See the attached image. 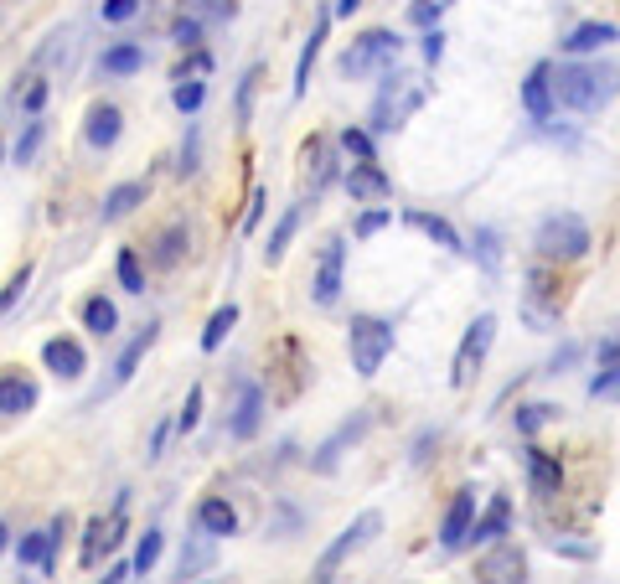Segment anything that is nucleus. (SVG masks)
<instances>
[{
    "label": "nucleus",
    "instance_id": "nucleus-1",
    "mask_svg": "<svg viewBox=\"0 0 620 584\" xmlns=\"http://www.w3.org/2000/svg\"><path fill=\"white\" fill-rule=\"evenodd\" d=\"M620 94V68L615 63H564L553 68V104L574 114H600Z\"/></svg>",
    "mask_w": 620,
    "mask_h": 584
},
{
    "label": "nucleus",
    "instance_id": "nucleus-2",
    "mask_svg": "<svg viewBox=\"0 0 620 584\" xmlns=\"http://www.w3.org/2000/svg\"><path fill=\"white\" fill-rule=\"evenodd\" d=\"M424 99H429V88H424L414 73L388 68L378 99H372V130H383V135H388V130H403V125H409V114H414Z\"/></svg>",
    "mask_w": 620,
    "mask_h": 584
},
{
    "label": "nucleus",
    "instance_id": "nucleus-3",
    "mask_svg": "<svg viewBox=\"0 0 620 584\" xmlns=\"http://www.w3.org/2000/svg\"><path fill=\"white\" fill-rule=\"evenodd\" d=\"M347 352H352V367L362 378H378L383 357L393 352V326L378 321V316H352L347 326Z\"/></svg>",
    "mask_w": 620,
    "mask_h": 584
},
{
    "label": "nucleus",
    "instance_id": "nucleus-4",
    "mask_svg": "<svg viewBox=\"0 0 620 584\" xmlns=\"http://www.w3.org/2000/svg\"><path fill=\"white\" fill-rule=\"evenodd\" d=\"M533 249L543 259H584L589 254V228H584V218H574V212H553V218L538 223Z\"/></svg>",
    "mask_w": 620,
    "mask_h": 584
},
{
    "label": "nucleus",
    "instance_id": "nucleus-5",
    "mask_svg": "<svg viewBox=\"0 0 620 584\" xmlns=\"http://www.w3.org/2000/svg\"><path fill=\"white\" fill-rule=\"evenodd\" d=\"M398 52H403V42L393 32H362L347 47V57H341V73L347 78H372L383 68H398Z\"/></svg>",
    "mask_w": 620,
    "mask_h": 584
},
{
    "label": "nucleus",
    "instance_id": "nucleus-6",
    "mask_svg": "<svg viewBox=\"0 0 620 584\" xmlns=\"http://www.w3.org/2000/svg\"><path fill=\"white\" fill-rule=\"evenodd\" d=\"M124 528H130V517H124V497H119L109 517H93V522H88L78 564H83V569H99V559H104V553H114V548L124 543Z\"/></svg>",
    "mask_w": 620,
    "mask_h": 584
},
{
    "label": "nucleus",
    "instance_id": "nucleus-7",
    "mask_svg": "<svg viewBox=\"0 0 620 584\" xmlns=\"http://www.w3.org/2000/svg\"><path fill=\"white\" fill-rule=\"evenodd\" d=\"M378 533H383V512H362V517L352 522V528H347V533H341V538H336V543H331V548L321 553V564H316V579H331V574H336L341 564H347V559H352V553H357V548H362L367 538H378Z\"/></svg>",
    "mask_w": 620,
    "mask_h": 584
},
{
    "label": "nucleus",
    "instance_id": "nucleus-8",
    "mask_svg": "<svg viewBox=\"0 0 620 584\" xmlns=\"http://www.w3.org/2000/svg\"><path fill=\"white\" fill-rule=\"evenodd\" d=\"M491 336H496V316H476V326L465 331V342H460V352H455V367H450V383H455V388H471L476 367H481L486 352H491Z\"/></svg>",
    "mask_w": 620,
    "mask_h": 584
},
{
    "label": "nucleus",
    "instance_id": "nucleus-9",
    "mask_svg": "<svg viewBox=\"0 0 620 584\" xmlns=\"http://www.w3.org/2000/svg\"><path fill=\"white\" fill-rule=\"evenodd\" d=\"M341 264H347V243L331 238L321 249V269H316V285H310V295H316V305H336L341 295Z\"/></svg>",
    "mask_w": 620,
    "mask_h": 584
},
{
    "label": "nucleus",
    "instance_id": "nucleus-10",
    "mask_svg": "<svg viewBox=\"0 0 620 584\" xmlns=\"http://www.w3.org/2000/svg\"><path fill=\"white\" fill-rule=\"evenodd\" d=\"M42 362L57 378H83L88 373V357H83V347L73 342V336H52V342L42 347Z\"/></svg>",
    "mask_w": 620,
    "mask_h": 584
},
{
    "label": "nucleus",
    "instance_id": "nucleus-11",
    "mask_svg": "<svg viewBox=\"0 0 620 584\" xmlns=\"http://www.w3.org/2000/svg\"><path fill=\"white\" fill-rule=\"evenodd\" d=\"M471 522H476V491H455V502L440 522V543L445 548H460L465 538H471Z\"/></svg>",
    "mask_w": 620,
    "mask_h": 584
},
{
    "label": "nucleus",
    "instance_id": "nucleus-12",
    "mask_svg": "<svg viewBox=\"0 0 620 584\" xmlns=\"http://www.w3.org/2000/svg\"><path fill=\"white\" fill-rule=\"evenodd\" d=\"M367 429H372V414L362 409L357 419H347V424H341V429H336V435H331V440H326V445L316 450V471H336V460H341V450H347V445H357V440L367 435Z\"/></svg>",
    "mask_w": 620,
    "mask_h": 584
},
{
    "label": "nucleus",
    "instance_id": "nucleus-13",
    "mask_svg": "<svg viewBox=\"0 0 620 584\" xmlns=\"http://www.w3.org/2000/svg\"><path fill=\"white\" fill-rule=\"evenodd\" d=\"M527 574V559L517 543H496L486 559H476V579H522Z\"/></svg>",
    "mask_w": 620,
    "mask_h": 584
},
{
    "label": "nucleus",
    "instance_id": "nucleus-14",
    "mask_svg": "<svg viewBox=\"0 0 620 584\" xmlns=\"http://www.w3.org/2000/svg\"><path fill=\"white\" fill-rule=\"evenodd\" d=\"M326 32H331V11H321V16H316V26H310V37H305V47H300L295 83H290V94H295V99H305V88H310V68H316V57H321V42H326Z\"/></svg>",
    "mask_w": 620,
    "mask_h": 584
},
{
    "label": "nucleus",
    "instance_id": "nucleus-15",
    "mask_svg": "<svg viewBox=\"0 0 620 584\" xmlns=\"http://www.w3.org/2000/svg\"><path fill=\"white\" fill-rule=\"evenodd\" d=\"M347 192H352L357 202H383V197L393 192V181L383 176L378 161H357V166L347 171Z\"/></svg>",
    "mask_w": 620,
    "mask_h": 584
},
{
    "label": "nucleus",
    "instance_id": "nucleus-16",
    "mask_svg": "<svg viewBox=\"0 0 620 584\" xmlns=\"http://www.w3.org/2000/svg\"><path fill=\"white\" fill-rule=\"evenodd\" d=\"M610 42H620V26H610V21H584V26H574V32L558 42V47L574 52V57H584V52H600V47H610Z\"/></svg>",
    "mask_w": 620,
    "mask_h": 584
},
{
    "label": "nucleus",
    "instance_id": "nucleus-17",
    "mask_svg": "<svg viewBox=\"0 0 620 584\" xmlns=\"http://www.w3.org/2000/svg\"><path fill=\"white\" fill-rule=\"evenodd\" d=\"M119 125H124V114H119L114 104H93V109H88V125H83V140H88L93 150H109V145L119 140Z\"/></svg>",
    "mask_w": 620,
    "mask_h": 584
},
{
    "label": "nucleus",
    "instance_id": "nucleus-18",
    "mask_svg": "<svg viewBox=\"0 0 620 584\" xmlns=\"http://www.w3.org/2000/svg\"><path fill=\"white\" fill-rule=\"evenodd\" d=\"M620 393V336L600 342V373L589 378V398H615Z\"/></svg>",
    "mask_w": 620,
    "mask_h": 584
},
{
    "label": "nucleus",
    "instance_id": "nucleus-19",
    "mask_svg": "<svg viewBox=\"0 0 620 584\" xmlns=\"http://www.w3.org/2000/svg\"><path fill=\"white\" fill-rule=\"evenodd\" d=\"M31 409H37V383L21 378V373L0 378V414L16 419V414H31Z\"/></svg>",
    "mask_w": 620,
    "mask_h": 584
},
{
    "label": "nucleus",
    "instance_id": "nucleus-20",
    "mask_svg": "<svg viewBox=\"0 0 620 584\" xmlns=\"http://www.w3.org/2000/svg\"><path fill=\"white\" fill-rule=\"evenodd\" d=\"M522 104H527V114H533V119H548V114H553V68H548V63H538L533 73H527Z\"/></svg>",
    "mask_w": 620,
    "mask_h": 584
},
{
    "label": "nucleus",
    "instance_id": "nucleus-21",
    "mask_svg": "<svg viewBox=\"0 0 620 584\" xmlns=\"http://www.w3.org/2000/svg\"><path fill=\"white\" fill-rule=\"evenodd\" d=\"M259 419H264V388H254V383H248L243 393H238V409H233V435L238 440H254L259 435Z\"/></svg>",
    "mask_w": 620,
    "mask_h": 584
},
{
    "label": "nucleus",
    "instance_id": "nucleus-22",
    "mask_svg": "<svg viewBox=\"0 0 620 584\" xmlns=\"http://www.w3.org/2000/svg\"><path fill=\"white\" fill-rule=\"evenodd\" d=\"M186 249H192V233H186V223H171L161 238L150 243V264H155V269H176Z\"/></svg>",
    "mask_w": 620,
    "mask_h": 584
},
{
    "label": "nucleus",
    "instance_id": "nucleus-23",
    "mask_svg": "<svg viewBox=\"0 0 620 584\" xmlns=\"http://www.w3.org/2000/svg\"><path fill=\"white\" fill-rule=\"evenodd\" d=\"M197 528H202L207 538H233V533H238V512H233L223 497H207V502L197 507Z\"/></svg>",
    "mask_w": 620,
    "mask_h": 584
},
{
    "label": "nucleus",
    "instance_id": "nucleus-24",
    "mask_svg": "<svg viewBox=\"0 0 620 584\" xmlns=\"http://www.w3.org/2000/svg\"><path fill=\"white\" fill-rule=\"evenodd\" d=\"M507 522H512V502H507V497H491L486 517L471 522V538H465V543H496V538L507 533Z\"/></svg>",
    "mask_w": 620,
    "mask_h": 584
},
{
    "label": "nucleus",
    "instance_id": "nucleus-25",
    "mask_svg": "<svg viewBox=\"0 0 620 584\" xmlns=\"http://www.w3.org/2000/svg\"><path fill=\"white\" fill-rule=\"evenodd\" d=\"M527 481H533L538 497H558V481H564V471H558V460H553V455L527 450Z\"/></svg>",
    "mask_w": 620,
    "mask_h": 584
},
{
    "label": "nucleus",
    "instance_id": "nucleus-26",
    "mask_svg": "<svg viewBox=\"0 0 620 584\" xmlns=\"http://www.w3.org/2000/svg\"><path fill=\"white\" fill-rule=\"evenodd\" d=\"M145 197H150V187H145V181H124V187H114V192L104 197V223L130 218V212H135Z\"/></svg>",
    "mask_w": 620,
    "mask_h": 584
},
{
    "label": "nucleus",
    "instance_id": "nucleus-27",
    "mask_svg": "<svg viewBox=\"0 0 620 584\" xmlns=\"http://www.w3.org/2000/svg\"><path fill=\"white\" fill-rule=\"evenodd\" d=\"M300 161H305V187L321 192L326 181H331V171H336V166H331V145H326V140H310V145L300 150Z\"/></svg>",
    "mask_w": 620,
    "mask_h": 584
},
{
    "label": "nucleus",
    "instance_id": "nucleus-28",
    "mask_svg": "<svg viewBox=\"0 0 620 584\" xmlns=\"http://www.w3.org/2000/svg\"><path fill=\"white\" fill-rule=\"evenodd\" d=\"M155 331H161V326H145V331L135 336V342H130V347H124V352H119V362H114V383H109V388H124V383H130V378H135V367H140V357L150 352V342H155Z\"/></svg>",
    "mask_w": 620,
    "mask_h": 584
},
{
    "label": "nucleus",
    "instance_id": "nucleus-29",
    "mask_svg": "<svg viewBox=\"0 0 620 584\" xmlns=\"http://www.w3.org/2000/svg\"><path fill=\"white\" fill-rule=\"evenodd\" d=\"M409 223L419 228V233H429L440 249H450V254H465V243H460V233L445 223V218H434V212H409Z\"/></svg>",
    "mask_w": 620,
    "mask_h": 584
},
{
    "label": "nucleus",
    "instance_id": "nucleus-30",
    "mask_svg": "<svg viewBox=\"0 0 620 584\" xmlns=\"http://www.w3.org/2000/svg\"><path fill=\"white\" fill-rule=\"evenodd\" d=\"M295 228H300V207H285V218L274 223V233H269V249H264V259H269V264H279V259H285V249H290Z\"/></svg>",
    "mask_w": 620,
    "mask_h": 584
},
{
    "label": "nucleus",
    "instance_id": "nucleus-31",
    "mask_svg": "<svg viewBox=\"0 0 620 584\" xmlns=\"http://www.w3.org/2000/svg\"><path fill=\"white\" fill-rule=\"evenodd\" d=\"M140 63H145V52L135 47V42H119V47H109L104 52V73H114V78H124V73H140Z\"/></svg>",
    "mask_w": 620,
    "mask_h": 584
},
{
    "label": "nucleus",
    "instance_id": "nucleus-32",
    "mask_svg": "<svg viewBox=\"0 0 620 584\" xmlns=\"http://www.w3.org/2000/svg\"><path fill=\"white\" fill-rule=\"evenodd\" d=\"M83 326L93 331V336H114V326H119V311L104 300V295H93L88 305H83Z\"/></svg>",
    "mask_w": 620,
    "mask_h": 584
},
{
    "label": "nucleus",
    "instance_id": "nucleus-33",
    "mask_svg": "<svg viewBox=\"0 0 620 584\" xmlns=\"http://www.w3.org/2000/svg\"><path fill=\"white\" fill-rule=\"evenodd\" d=\"M233 326H238V305H223V311L207 321V331H202V352H217V347H223V336H228Z\"/></svg>",
    "mask_w": 620,
    "mask_h": 584
},
{
    "label": "nucleus",
    "instance_id": "nucleus-34",
    "mask_svg": "<svg viewBox=\"0 0 620 584\" xmlns=\"http://www.w3.org/2000/svg\"><path fill=\"white\" fill-rule=\"evenodd\" d=\"M42 135H47V125H42L37 114H31V125L21 130V140H16V150H11V161H16V166H31V156L42 150Z\"/></svg>",
    "mask_w": 620,
    "mask_h": 584
},
{
    "label": "nucleus",
    "instance_id": "nucleus-35",
    "mask_svg": "<svg viewBox=\"0 0 620 584\" xmlns=\"http://www.w3.org/2000/svg\"><path fill=\"white\" fill-rule=\"evenodd\" d=\"M553 404H522L517 414H512V424H517V435H538L543 424H553Z\"/></svg>",
    "mask_w": 620,
    "mask_h": 584
},
{
    "label": "nucleus",
    "instance_id": "nucleus-36",
    "mask_svg": "<svg viewBox=\"0 0 620 584\" xmlns=\"http://www.w3.org/2000/svg\"><path fill=\"white\" fill-rule=\"evenodd\" d=\"M119 285L130 290V295L145 290V269H140V254L135 249H119Z\"/></svg>",
    "mask_w": 620,
    "mask_h": 584
},
{
    "label": "nucleus",
    "instance_id": "nucleus-37",
    "mask_svg": "<svg viewBox=\"0 0 620 584\" xmlns=\"http://www.w3.org/2000/svg\"><path fill=\"white\" fill-rule=\"evenodd\" d=\"M450 6H455V0H414V6H409V21H414V26H424V32H429V26L440 21V16H445Z\"/></svg>",
    "mask_w": 620,
    "mask_h": 584
},
{
    "label": "nucleus",
    "instance_id": "nucleus-38",
    "mask_svg": "<svg viewBox=\"0 0 620 584\" xmlns=\"http://www.w3.org/2000/svg\"><path fill=\"white\" fill-rule=\"evenodd\" d=\"M26 285H31V264H21L16 274H11V280H6V290H0V316H6L11 311V305L26 295Z\"/></svg>",
    "mask_w": 620,
    "mask_h": 584
},
{
    "label": "nucleus",
    "instance_id": "nucleus-39",
    "mask_svg": "<svg viewBox=\"0 0 620 584\" xmlns=\"http://www.w3.org/2000/svg\"><path fill=\"white\" fill-rule=\"evenodd\" d=\"M186 11L197 21H228L233 16V0H186Z\"/></svg>",
    "mask_w": 620,
    "mask_h": 584
},
{
    "label": "nucleus",
    "instance_id": "nucleus-40",
    "mask_svg": "<svg viewBox=\"0 0 620 584\" xmlns=\"http://www.w3.org/2000/svg\"><path fill=\"white\" fill-rule=\"evenodd\" d=\"M155 559H161V533L150 528V533L140 538V548H135V574H150V569H155Z\"/></svg>",
    "mask_w": 620,
    "mask_h": 584
},
{
    "label": "nucleus",
    "instance_id": "nucleus-41",
    "mask_svg": "<svg viewBox=\"0 0 620 584\" xmlns=\"http://www.w3.org/2000/svg\"><path fill=\"white\" fill-rule=\"evenodd\" d=\"M264 68H248V78L238 83V125H248V114H254V88H259Z\"/></svg>",
    "mask_w": 620,
    "mask_h": 584
},
{
    "label": "nucleus",
    "instance_id": "nucleus-42",
    "mask_svg": "<svg viewBox=\"0 0 620 584\" xmlns=\"http://www.w3.org/2000/svg\"><path fill=\"white\" fill-rule=\"evenodd\" d=\"M197 419H202V388L186 393V404H181V414H176V429H181V435H192Z\"/></svg>",
    "mask_w": 620,
    "mask_h": 584
},
{
    "label": "nucleus",
    "instance_id": "nucleus-43",
    "mask_svg": "<svg viewBox=\"0 0 620 584\" xmlns=\"http://www.w3.org/2000/svg\"><path fill=\"white\" fill-rule=\"evenodd\" d=\"M26 88H21V109L26 114H42V104H47V83L37 78V73H31V78H21Z\"/></svg>",
    "mask_w": 620,
    "mask_h": 584
},
{
    "label": "nucleus",
    "instance_id": "nucleus-44",
    "mask_svg": "<svg viewBox=\"0 0 620 584\" xmlns=\"http://www.w3.org/2000/svg\"><path fill=\"white\" fill-rule=\"evenodd\" d=\"M176 109L181 114H192V109H202V78H192V83H176Z\"/></svg>",
    "mask_w": 620,
    "mask_h": 584
},
{
    "label": "nucleus",
    "instance_id": "nucleus-45",
    "mask_svg": "<svg viewBox=\"0 0 620 584\" xmlns=\"http://www.w3.org/2000/svg\"><path fill=\"white\" fill-rule=\"evenodd\" d=\"M171 37H176L181 47H197V42H202V21H197L192 11H186V16H181V21L171 26Z\"/></svg>",
    "mask_w": 620,
    "mask_h": 584
},
{
    "label": "nucleus",
    "instance_id": "nucleus-46",
    "mask_svg": "<svg viewBox=\"0 0 620 584\" xmlns=\"http://www.w3.org/2000/svg\"><path fill=\"white\" fill-rule=\"evenodd\" d=\"M341 150L357 156V161H372V135L367 130H347V135H341Z\"/></svg>",
    "mask_w": 620,
    "mask_h": 584
},
{
    "label": "nucleus",
    "instance_id": "nucleus-47",
    "mask_svg": "<svg viewBox=\"0 0 620 584\" xmlns=\"http://www.w3.org/2000/svg\"><path fill=\"white\" fill-rule=\"evenodd\" d=\"M207 73H212V57L207 52H192V63L176 68V83H192V78H207Z\"/></svg>",
    "mask_w": 620,
    "mask_h": 584
},
{
    "label": "nucleus",
    "instance_id": "nucleus-48",
    "mask_svg": "<svg viewBox=\"0 0 620 584\" xmlns=\"http://www.w3.org/2000/svg\"><path fill=\"white\" fill-rule=\"evenodd\" d=\"M388 218H393L388 207H372V212H362V223H357V238H372L378 228H388Z\"/></svg>",
    "mask_w": 620,
    "mask_h": 584
},
{
    "label": "nucleus",
    "instance_id": "nucleus-49",
    "mask_svg": "<svg viewBox=\"0 0 620 584\" xmlns=\"http://www.w3.org/2000/svg\"><path fill=\"white\" fill-rule=\"evenodd\" d=\"M140 16V0H104V21H130Z\"/></svg>",
    "mask_w": 620,
    "mask_h": 584
},
{
    "label": "nucleus",
    "instance_id": "nucleus-50",
    "mask_svg": "<svg viewBox=\"0 0 620 584\" xmlns=\"http://www.w3.org/2000/svg\"><path fill=\"white\" fill-rule=\"evenodd\" d=\"M476 254H481V264H486V269H496V259H502V254H496V233L476 228Z\"/></svg>",
    "mask_w": 620,
    "mask_h": 584
},
{
    "label": "nucleus",
    "instance_id": "nucleus-51",
    "mask_svg": "<svg viewBox=\"0 0 620 584\" xmlns=\"http://www.w3.org/2000/svg\"><path fill=\"white\" fill-rule=\"evenodd\" d=\"M424 57H429V63H440V57H445V32H440V26H429V32H424Z\"/></svg>",
    "mask_w": 620,
    "mask_h": 584
},
{
    "label": "nucleus",
    "instance_id": "nucleus-52",
    "mask_svg": "<svg viewBox=\"0 0 620 584\" xmlns=\"http://www.w3.org/2000/svg\"><path fill=\"white\" fill-rule=\"evenodd\" d=\"M264 218V187H254V197H248V218H243V233H254Z\"/></svg>",
    "mask_w": 620,
    "mask_h": 584
},
{
    "label": "nucleus",
    "instance_id": "nucleus-53",
    "mask_svg": "<svg viewBox=\"0 0 620 584\" xmlns=\"http://www.w3.org/2000/svg\"><path fill=\"white\" fill-rule=\"evenodd\" d=\"M574 362H579V347H564V352L548 362V373H564V367H574Z\"/></svg>",
    "mask_w": 620,
    "mask_h": 584
},
{
    "label": "nucleus",
    "instance_id": "nucleus-54",
    "mask_svg": "<svg viewBox=\"0 0 620 584\" xmlns=\"http://www.w3.org/2000/svg\"><path fill=\"white\" fill-rule=\"evenodd\" d=\"M357 6H362V0H336V16H352Z\"/></svg>",
    "mask_w": 620,
    "mask_h": 584
},
{
    "label": "nucleus",
    "instance_id": "nucleus-55",
    "mask_svg": "<svg viewBox=\"0 0 620 584\" xmlns=\"http://www.w3.org/2000/svg\"><path fill=\"white\" fill-rule=\"evenodd\" d=\"M6 538H11V533H6V528H0V553H6Z\"/></svg>",
    "mask_w": 620,
    "mask_h": 584
}]
</instances>
